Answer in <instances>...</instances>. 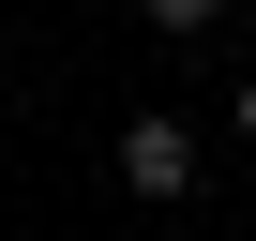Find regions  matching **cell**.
Segmentation results:
<instances>
[{
	"instance_id": "obj_2",
	"label": "cell",
	"mask_w": 256,
	"mask_h": 241,
	"mask_svg": "<svg viewBox=\"0 0 256 241\" xmlns=\"http://www.w3.org/2000/svg\"><path fill=\"white\" fill-rule=\"evenodd\" d=\"M136 16H151V30H211L226 0H136Z\"/></svg>"
},
{
	"instance_id": "obj_3",
	"label": "cell",
	"mask_w": 256,
	"mask_h": 241,
	"mask_svg": "<svg viewBox=\"0 0 256 241\" xmlns=\"http://www.w3.org/2000/svg\"><path fill=\"white\" fill-rule=\"evenodd\" d=\"M241 136H256V90H241Z\"/></svg>"
},
{
	"instance_id": "obj_1",
	"label": "cell",
	"mask_w": 256,
	"mask_h": 241,
	"mask_svg": "<svg viewBox=\"0 0 256 241\" xmlns=\"http://www.w3.org/2000/svg\"><path fill=\"white\" fill-rule=\"evenodd\" d=\"M120 196H196V136L181 120H120Z\"/></svg>"
}]
</instances>
